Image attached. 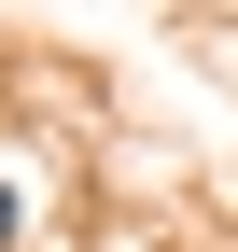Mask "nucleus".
<instances>
[{"label":"nucleus","mask_w":238,"mask_h":252,"mask_svg":"<svg viewBox=\"0 0 238 252\" xmlns=\"http://www.w3.org/2000/svg\"><path fill=\"white\" fill-rule=\"evenodd\" d=\"M0 238H14V196H0Z\"/></svg>","instance_id":"f257e3e1"}]
</instances>
